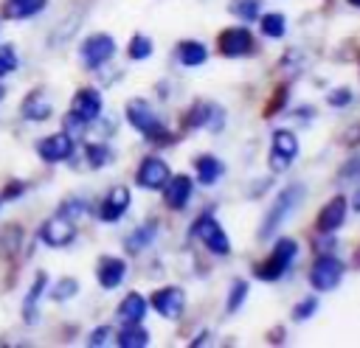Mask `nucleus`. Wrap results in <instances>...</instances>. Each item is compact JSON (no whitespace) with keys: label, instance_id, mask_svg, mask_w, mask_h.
<instances>
[{"label":"nucleus","instance_id":"2f4dec72","mask_svg":"<svg viewBox=\"0 0 360 348\" xmlns=\"http://www.w3.org/2000/svg\"><path fill=\"white\" fill-rule=\"evenodd\" d=\"M87 210H90L87 199H65V202L59 205V216H65V219H70V222L82 219Z\"/></svg>","mask_w":360,"mask_h":348},{"label":"nucleus","instance_id":"f704fd0d","mask_svg":"<svg viewBox=\"0 0 360 348\" xmlns=\"http://www.w3.org/2000/svg\"><path fill=\"white\" fill-rule=\"evenodd\" d=\"M245 297H248V283H245V281H233L231 295H228V312H236Z\"/></svg>","mask_w":360,"mask_h":348},{"label":"nucleus","instance_id":"b1692460","mask_svg":"<svg viewBox=\"0 0 360 348\" xmlns=\"http://www.w3.org/2000/svg\"><path fill=\"white\" fill-rule=\"evenodd\" d=\"M197 180L202 182V185H214L219 177H222V171H225V166L217 160V157H211V154H202V157H197Z\"/></svg>","mask_w":360,"mask_h":348},{"label":"nucleus","instance_id":"a19ab883","mask_svg":"<svg viewBox=\"0 0 360 348\" xmlns=\"http://www.w3.org/2000/svg\"><path fill=\"white\" fill-rule=\"evenodd\" d=\"M3 95H6V87H3V84H0V101H3Z\"/></svg>","mask_w":360,"mask_h":348},{"label":"nucleus","instance_id":"7c9ffc66","mask_svg":"<svg viewBox=\"0 0 360 348\" xmlns=\"http://www.w3.org/2000/svg\"><path fill=\"white\" fill-rule=\"evenodd\" d=\"M76 292H79V281H76V278H59L56 286L51 289V297H53L56 303H65V300H70Z\"/></svg>","mask_w":360,"mask_h":348},{"label":"nucleus","instance_id":"aec40b11","mask_svg":"<svg viewBox=\"0 0 360 348\" xmlns=\"http://www.w3.org/2000/svg\"><path fill=\"white\" fill-rule=\"evenodd\" d=\"M143 314H146V300H143V295H138V292H129V295L118 303V317H121L124 323H141Z\"/></svg>","mask_w":360,"mask_h":348},{"label":"nucleus","instance_id":"4468645a","mask_svg":"<svg viewBox=\"0 0 360 348\" xmlns=\"http://www.w3.org/2000/svg\"><path fill=\"white\" fill-rule=\"evenodd\" d=\"M127 275V261L115 258V255H101L96 264V281L104 289H115Z\"/></svg>","mask_w":360,"mask_h":348},{"label":"nucleus","instance_id":"f257e3e1","mask_svg":"<svg viewBox=\"0 0 360 348\" xmlns=\"http://www.w3.org/2000/svg\"><path fill=\"white\" fill-rule=\"evenodd\" d=\"M301 199H304V185H298V182H295V185H287V188L276 196V202L270 205V210L264 213V222L259 225V239H267V236L301 205Z\"/></svg>","mask_w":360,"mask_h":348},{"label":"nucleus","instance_id":"1a4fd4ad","mask_svg":"<svg viewBox=\"0 0 360 348\" xmlns=\"http://www.w3.org/2000/svg\"><path fill=\"white\" fill-rule=\"evenodd\" d=\"M152 309L160 314V317H166V320H177L180 314H183V309H186V295H183V289L180 286H163V289H155L152 292Z\"/></svg>","mask_w":360,"mask_h":348},{"label":"nucleus","instance_id":"f03ea898","mask_svg":"<svg viewBox=\"0 0 360 348\" xmlns=\"http://www.w3.org/2000/svg\"><path fill=\"white\" fill-rule=\"evenodd\" d=\"M295 253H298V244H295V239H278L276 241V247H273V253L253 269L256 272V278L259 281H278L284 272H287V267H290V261L295 258Z\"/></svg>","mask_w":360,"mask_h":348},{"label":"nucleus","instance_id":"4be33fe9","mask_svg":"<svg viewBox=\"0 0 360 348\" xmlns=\"http://www.w3.org/2000/svg\"><path fill=\"white\" fill-rule=\"evenodd\" d=\"M155 233H158V222H146V225L135 227V230L127 236V241H124L127 253H141L143 247H149L152 239H155Z\"/></svg>","mask_w":360,"mask_h":348},{"label":"nucleus","instance_id":"cd10ccee","mask_svg":"<svg viewBox=\"0 0 360 348\" xmlns=\"http://www.w3.org/2000/svg\"><path fill=\"white\" fill-rule=\"evenodd\" d=\"M228 11L233 14V17H239V20H256L259 14H262V0H231L228 3Z\"/></svg>","mask_w":360,"mask_h":348},{"label":"nucleus","instance_id":"6ab92c4d","mask_svg":"<svg viewBox=\"0 0 360 348\" xmlns=\"http://www.w3.org/2000/svg\"><path fill=\"white\" fill-rule=\"evenodd\" d=\"M45 286H48V275L39 269L37 278H34V283H31V289H28V295H25V300H22V320H25L28 326L37 320V303H39Z\"/></svg>","mask_w":360,"mask_h":348},{"label":"nucleus","instance_id":"58836bf2","mask_svg":"<svg viewBox=\"0 0 360 348\" xmlns=\"http://www.w3.org/2000/svg\"><path fill=\"white\" fill-rule=\"evenodd\" d=\"M107 337H110V326H98V328L87 337V345H104Z\"/></svg>","mask_w":360,"mask_h":348},{"label":"nucleus","instance_id":"37998d69","mask_svg":"<svg viewBox=\"0 0 360 348\" xmlns=\"http://www.w3.org/2000/svg\"><path fill=\"white\" fill-rule=\"evenodd\" d=\"M0 205H3V199H0Z\"/></svg>","mask_w":360,"mask_h":348},{"label":"nucleus","instance_id":"f3484780","mask_svg":"<svg viewBox=\"0 0 360 348\" xmlns=\"http://www.w3.org/2000/svg\"><path fill=\"white\" fill-rule=\"evenodd\" d=\"M51 112H53V107H51V101H48V95H45L42 87L34 90V93H28L22 98V104H20V115L25 121H45V118H51Z\"/></svg>","mask_w":360,"mask_h":348},{"label":"nucleus","instance_id":"9b49d317","mask_svg":"<svg viewBox=\"0 0 360 348\" xmlns=\"http://www.w3.org/2000/svg\"><path fill=\"white\" fill-rule=\"evenodd\" d=\"M169 177H172V171H169L166 160H160V157L149 154V157H143V160H141L138 174H135V182H138L141 188H152V191H158V188H163V185H166V180H169Z\"/></svg>","mask_w":360,"mask_h":348},{"label":"nucleus","instance_id":"a878e982","mask_svg":"<svg viewBox=\"0 0 360 348\" xmlns=\"http://www.w3.org/2000/svg\"><path fill=\"white\" fill-rule=\"evenodd\" d=\"M121 348H141L149 342V334L146 328H141L138 323H127L121 331H118V340H115Z\"/></svg>","mask_w":360,"mask_h":348},{"label":"nucleus","instance_id":"7ed1b4c3","mask_svg":"<svg viewBox=\"0 0 360 348\" xmlns=\"http://www.w3.org/2000/svg\"><path fill=\"white\" fill-rule=\"evenodd\" d=\"M112 53H115V39L110 34H90L79 45V56L87 70H98L101 65H107L112 59Z\"/></svg>","mask_w":360,"mask_h":348},{"label":"nucleus","instance_id":"39448f33","mask_svg":"<svg viewBox=\"0 0 360 348\" xmlns=\"http://www.w3.org/2000/svg\"><path fill=\"white\" fill-rule=\"evenodd\" d=\"M191 236H194V239H200V241H202L214 255H228V253H231V241H228L225 230L217 225V219H214L211 213H202V216L194 222Z\"/></svg>","mask_w":360,"mask_h":348},{"label":"nucleus","instance_id":"9d476101","mask_svg":"<svg viewBox=\"0 0 360 348\" xmlns=\"http://www.w3.org/2000/svg\"><path fill=\"white\" fill-rule=\"evenodd\" d=\"M39 239H42L48 247H68V244L76 239V225H73L70 219H65V216L56 213V216H51V219L42 222Z\"/></svg>","mask_w":360,"mask_h":348},{"label":"nucleus","instance_id":"e433bc0d","mask_svg":"<svg viewBox=\"0 0 360 348\" xmlns=\"http://www.w3.org/2000/svg\"><path fill=\"white\" fill-rule=\"evenodd\" d=\"M349 101H352V90H346V87L329 93V104H332V107H346Z\"/></svg>","mask_w":360,"mask_h":348},{"label":"nucleus","instance_id":"dca6fc26","mask_svg":"<svg viewBox=\"0 0 360 348\" xmlns=\"http://www.w3.org/2000/svg\"><path fill=\"white\" fill-rule=\"evenodd\" d=\"M73 112L82 115L84 121H96L101 115V93L96 87H82L73 93V101H70Z\"/></svg>","mask_w":360,"mask_h":348},{"label":"nucleus","instance_id":"c9c22d12","mask_svg":"<svg viewBox=\"0 0 360 348\" xmlns=\"http://www.w3.org/2000/svg\"><path fill=\"white\" fill-rule=\"evenodd\" d=\"M315 309H318V300H315V297H307V300L298 303V309L292 312V317H295V320H307L309 314H315Z\"/></svg>","mask_w":360,"mask_h":348},{"label":"nucleus","instance_id":"473e14b6","mask_svg":"<svg viewBox=\"0 0 360 348\" xmlns=\"http://www.w3.org/2000/svg\"><path fill=\"white\" fill-rule=\"evenodd\" d=\"M17 65H20V62H17V48H14L11 42L0 45V79L8 76V73H14Z\"/></svg>","mask_w":360,"mask_h":348},{"label":"nucleus","instance_id":"c85d7f7f","mask_svg":"<svg viewBox=\"0 0 360 348\" xmlns=\"http://www.w3.org/2000/svg\"><path fill=\"white\" fill-rule=\"evenodd\" d=\"M284 28H287L284 14L270 11V14L262 17V34H264V36H270V39H281V36H284Z\"/></svg>","mask_w":360,"mask_h":348},{"label":"nucleus","instance_id":"c756f323","mask_svg":"<svg viewBox=\"0 0 360 348\" xmlns=\"http://www.w3.org/2000/svg\"><path fill=\"white\" fill-rule=\"evenodd\" d=\"M127 53H129V59H135V62L149 59V56H152V39H149V36H143V34H135V36L129 39Z\"/></svg>","mask_w":360,"mask_h":348},{"label":"nucleus","instance_id":"5701e85b","mask_svg":"<svg viewBox=\"0 0 360 348\" xmlns=\"http://www.w3.org/2000/svg\"><path fill=\"white\" fill-rule=\"evenodd\" d=\"M48 6V0H6V17L11 20H28L39 14Z\"/></svg>","mask_w":360,"mask_h":348},{"label":"nucleus","instance_id":"6e6552de","mask_svg":"<svg viewBox=\"0 0 360 348\" xmlns=\"http://www.w3.org/2000/svg\"><path fill=\"white\" fill-rule=\"evenodd\" d=\"M298 154V138L287 129L273 132V149H270V168L273 171H287V166Z\"/></svg>","mask_w":360,"mask_h":348},{"label":"nucleus","instance_id":"bb28decb","mask_svg":"<svg viewBox=\"0 0 360 348\" xmlns=\"http://www.w3.org/2000/svg\"><path fill=\"white\" fill-rule=\"evenodd\" d=\"M84 160H87L90 168H101L112 160V152H110L107 143H87L84 146Z\"/></svg>","mask_w":360,"mask_h":348},{"label":"nucleus","instance_id":"423d86ee","mask_svg":"<svg viewBox=\"0 0 360 348\" xmlns=\"http://www.w3.org/2000/svg\"><path fill=\"white\" fill-rule=\"evenodd\" d=\"M39 160L45 163H65L73 157V149H76V140L62 129V132H53V135H45L34 143Z\"/></svg>","mask_w":360,"mask_h":348},{"label":"nucleus","instance_id":"2eb2a0df","mask_svg":"<svg viewBox=\"0 0 360 348\" xmlns=\"http://www.w3.org/2000/svg\"><path fill=\"white\" fill-rule=\"evenodd\" d=\"M253 48V36L248 28H225L219 34V53L222 56H242Z\"/></svg>","mask_w":360,"mask_h":348},{"label":"nucleus","instance_id":"79ce46f5","mask_svg":"<svg viewBox=\"0 0 360 348\" xmlns=\"http://www.w3.org/2000/svg\"><path fill=\"white\" fill-rule=\"evenodd\" d=\"M349 3H352V6H357V8H360V0H349Z\"/></svg>","mask_w":360,"mask_h":348},{"label":"nucleus","instance_id":"ddd939ff","mask_svg":"<svg viewBox=\"0 0 360 348\" xmlns=\"http://www.w3.org/2000/svg\"><path fill=\"white\" fill-rule=\"evenodd\" d=\"M191 199V180L186 174H177V177H169L166 185H163V202L166 208L172 210H183Z\"/></svg>","mask_w":360,"mask_h":348},{"label":"nucleus","instance_id":"f8f14e48","mask_svg":"<svg viewBox=\"0 0 360 348\" xmlns=\"http://www.w3.org/2000/svg\"><path fill=\"white\" fill-rule=\"evenodd\" d=\"M129 208V188L127 185H115L107 191V196L98 205V219L101 222H118L124 216V210Z\"/></svg>","mask_w":360,"mask_h":348},{"label":"nucleus","instance_id":"a211bd4d","mask_svg":"<svg viewBox=\"0 0 360 348\" xmlns=\"http://www.w3.org/2000/svg\"><path fill=\"white\" fill-rule=\"evenodd\" d=\"M343 219H346V199L338 194V196H332L321 208V213H318V230L321 233H332V230H338L343 225Z\"/></svg>","mask_w":360,"mask_h":348},{"label":"nucleus","instance_id":"20e7f679","mask_svg":"<svg viewBox=\"0 0 360 348\" xmlns=\"http://www.w3.org/2000/svg\"><path fill=\"white\" fill-rule=\"evenodd\" d=\"M127 121L141 132V135H146L149 140H158V138H166V132H163V123L158 121V115L152 112V107L143 101V98H132L129 104H127Z\"/></svg>","mask_w":360,"mask_h":348},{"label":"nucleus","instance_id":"0eeeda50","mask_svg":"<svg viewBox=\"0 0 360 348\" xmlns=\"http://www.w3.org/2000/svg\"><path fill=\"white\" fill-rule=\"evenodd\" d=\"M340 278H343V261H338L335 255H321V258L312 264V269H309V281H312V286L321 289V292L335 289V286L340 283Z\"/></svg>","mask_w":360,"mask_h":348},{"label":"nucleus","instance_id":"393cba45","mask_svg":"<svg viewBox=\"0 0 360 348\" xmlns=\"http://www.w3.org/2000/svg\"><path fill=\"white\" fill-rule=\"evenodd\" d=\"M82 25V11H73V14H68L53 31H51V39H48V45H62V42H68L73 34H76V28Z\"/></svg>","mask_w":360,"mask_h":348},{"label":"nucleus","instance_id":"4c0bfd02","mask_svg":"<svg viewBox=\"0 0 360 348\" xmlns=\"http://www.w3.org/2000/svg\"><path fill=\"white\" fill-rule=\"evenodd\" d=\"M22 191H25V182L14 180V182H8V185H6V191H3V196H0V199H3V202H6V199H17V196H22Z\"/></svg>","mask_w":360,"mask_h":348},{"label":"nucleus","instance_id":"412c9836","mask_svg":"<svg viewBox=\"0 0 360 348\" xmlns=\"http://www.w3.org/2000/svg\"><path fill=\"white\" fill-rule=\"evenodd\" d=\"M174 53H177V62H180V65H186V67H197V65H202V62L208 59L205 45H202V42H194V39L180 42Z\"/></svg>","mask_w":360,"mask_h":348},{"label":"nucleus","instance_id":"ea45409f","mask_svg":"<svg viewBox=\"0 0 360 348\" xmlns=\"http://www.w3.org/2000/svg\"><path fill=\"white\" fill-rule=\"evenodd\" d=\"M354 210H360V191L354 194Z\"/></svg>","mask_w":360,"mask_h":348},{"label":"nucleus","instance_id":"72a5a7b5","mask_svg":"<svg viewBox=\"0 0 360 348\" xmlns=\"http://www.w3.org/2000/svg\"><path fill=\"white\" fill-rule=\"evenodd\" d=\"M87 123H90V121H84V118H82V115H76L73 109L62 118V126H65V132H68L73 140H76V138H82V135L87 132Z\"/></svg>","mask_w":360,"mask_h":348}]
</instances>
